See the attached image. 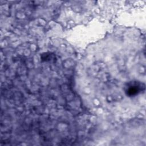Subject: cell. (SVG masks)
<instances>
[{"mask_svg": "<svg viewBox=\"0 0 146 146\" xmlns=\"http://www.w3.org/2000/svg\"><path fill=\"white\" fill-rule=\"evenodd\" d=\"M144 90V84L136 80L128 82L124 87V92L129 97L136 96Z\"/></svg>", "mask_w": 146, "mask_h": 146, "instance_id": "6da1fadb", "label": "cell"}]
</instances>
